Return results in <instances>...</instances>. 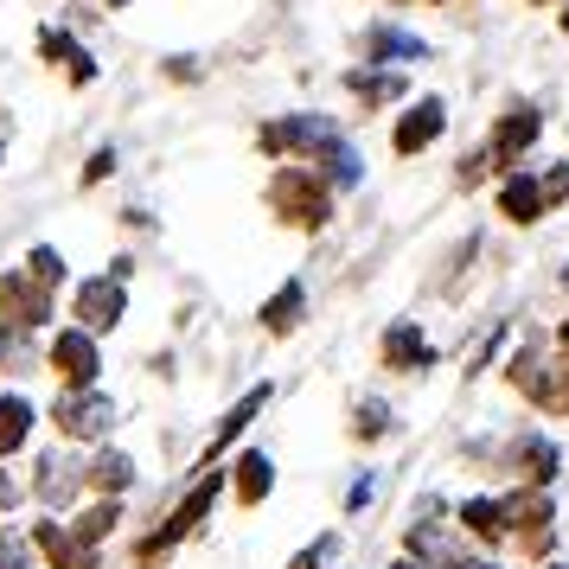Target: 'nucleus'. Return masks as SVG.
I'll return each instance as SVG.
<instances>
[{"mask_svg": "<svg viewBox=\"0 0 569 569\" xmlns=\"http://www.w3.org/2000/svg\"><path fill=\"white\" fill-rule=\"evenodd\" d=\"M327 550H333V538L308 543V550H301V557H295V563H288V569H320V563H327Z\"/></svg>", "mask_w": 569, "mask_h": 569, "instance_id": "obj_32", "label": "nucleus"}, {"mask_svg": "<svg viewBox=\"0 0 569 569\" xmlns=\"http://www.w3.org/2000/svg\"><path fill=\"white\" fill-rule=\"evenodd\" d=\"M352 90H359L365 103H390V97H403V78H365V71H352Z\"/></svg>", "mask_w": 569, "mask_h": 569, "instance_id": "obj_27", "label": "nucleus"}, {"mask_svg": "<svg viewBox=\"0 0 569 569\" xmlns=\"http://www.w3.org/2000/svg\"><path fill=\"white\" fill-rule=\"evenodd\" d=\"M301 308H308V288H301V282H282L269 301H262V333H276V339L295 333V327H301Z\"/></svg>", "mask_w": 569, "mask_h": 569, "instance_id": "obj_20", "label": "nucleus"}, {"mask_svg": "<svg viewBox=\"0 0 569 569\" xmlns=\"http://www.w3.org/2000/svg\"><path fill=\"white\" fill-rule=\"evenodd\" d=\"M0 569H39V550H32V538L27 531H0Z\"/></svg>", "mask_w": 569, "mask_h": 569, "instance_id": "obj_26", "label": "nucleus"}, {"mask_svg": "<svg viewBox=\"0 0 569 569\" xmlns=\"http://www.w3.org/2000/svg\"><path fill=\"white\" fill-rule=\"evenodd\" d=\"M550 518H557L550 492L525 487V492H512V499H506V538H518L525 550H543V543H550Z\"/></svg>", "mask_w": 569, "mask_h": 569, "instance_id": "obj_10", "label": "nucleus"}, {"mask_svg": "<svg viewBox=\"0 0 569 569\" xmlns=\"http://www.w3.org/2000/svg\"><path fill=\"white\" fill-rule=\"evenodd\" d=\"M46 371L58 378V390L103 385V339L83 333V327H52V339H46Z\"/></svg>", "mask_w": 569, "mask_h": 569, "instance_id": "obj_3", "label": "nucleus"}, {"mask_svg": "<svg viewBox=\"0 0 569 569\" xmlns=\"http://www.w3.org/2000/svg\"><path fill=\"white\" fill-rule=\"evenodd\" d=\"M563 27H569V7H563Z\"/></svg>", "mask_w": 569, "mask_h": 569, "instance_id": "obj_40", "label": "nucleus"}, {"mask_svg": "<svg viewBox=\"0 0 569 569\" xmlns=\"http://www.w3.org/2000/svg\"><path fill=\"white\" fill-rule=\"evenodd\" d=\"M390 569H422V563H390Z\"/></svg>", "mask_w": 569, "mask_h": 569, "instance_id": "obj_36", "label": "nucleus"}, {"mask_svg": "<svg viewBox=\"0 0 569 569\" xmlns=\"http://www.w3.org/2000/svg\"><path fill=\"white\" fill-rule=\"evenodd\" d=\"M27 492L46 506V512H78V499H83V455H64V448H46L39 461H32V480Z\"/></svg>", "mask_w": 569, "mask_h": 569, "instance_id": "obj_7", "label": "nucleus"}, {"mask_svg": "<svg viewBox=\"0 0 569 569\" xmlns=\"http://www.w3.org/2000/svg\"><path fill=\"white\" fill-rule=\"evenodd\" d=\"M557 467H563V455H557V441L550 436H525L512 448V473H525V487H550Z\"/></svg>", "mask_w": 569, "mask_h": 569, "instance_id": "obj_15", "label": "nucleus"}, {"mask_svg": "<svg viewBox=\"0 0 569 569\" xmlns=\"http://www.w3.org/2000/svg\"><path fill=\"white\" fill-rule=\"evenodd\" d=\"M134 487V455H122V448H90L83 455V492L90 499H129Z\"/></svg>", "mask_w": 569, "mask_h": 569, "instance_id": "obj_11", "label": "nucleus"}, {"mask_svg": "<svg viewBox=\"0 0 569 569\" xmlns=\"http://www.w3.org/2000/svg\"><path fill=\"white\" fill-rule=\"evenodd\" d=\"M262 403H269V385H257V390H243V397H237V403H231V416L218 422V436H211V448H206V467L218 461V455H224V448H231V441L243 436V429H250V422H257V416H262Z\"/></svg>", "mask_w": 569, "mask_h": 569, "instance_id": "obj_17", "label": "nucleus"}, {"mask_svg": "<svg viewBox=\"0 0 569 569\" xmlns=\"http://www.w3.org/2000/svg\"><path fill=\"white\" fill-rule=\"evenodd\" d=\"M543 569H569V563H543Z\"/></svg>", "mask_w": 569, "mask_h": 569, "instance_id": "obj_38", "label": "nucleus"}, {"mask_svg": "<svg viewBox=\"0 0 569 569\" xmlns=\"http://www.w3.org/2000/svg\"><path fill=\"white\" fill-rule=\"evenodd\" d=\"M499 211L512 218V224H538L543 218V186L531 173H512V180L499 186Z\"/></svg>", "mask_w": 569, "mask_h": 569, "instance_id": "obj_21", "label": "nucleus"}, {"mask_svg": "<svg viewBox=\"0 0 569 569\" xmlns=\"http://www.w3.org/2000/svg\"><path fill=\"white\" fill-rule=\"evenodd\" d=\"M32 492H27V480H20V473H13V467L0 461V518L7 512H20V506H27Z\"/></svg>", "mask_w": 569, "mask_h": 569, "instance_id": "obj_28", "label": "nucleus"}, {"mask_svg": "<svg viewBox=\"0 0 569 569\" xmlns=\"http://www.w3.org/2000/svg\"><path fill=\"white\" fill-rule=\"evenodd\" d=\"M0 160H7V141H0Z\"/></svg>", "mask_w": 569, "mask_h": 569, "instance_id": "obj_39", "label": "nucleus"}, {"mask_svg": "<svg viewBox=\"0 0 569 569\" xmlns=\"http://www.w3.org/2000/svg\"><path fill=\"white\" fill-rule=\"evenodd\" d=\"M32 550H39V569H97V550L90 543H78V531H71V518H32Z\"/></svg>", "mask_w": 569, "mask_h": 569, "instance_id": "obj_9", "label": "nucleus"}, {"mask_svg": "<svg viewBox=\"0 0 569 569\" xmlns=\"http://www.w3.org/2000/svg\"><path fill=\"white\" fill-rule=\"evenodd\" d=\"M78 52H83L78 32H64V27H39V58H46V64H58V71H64V64H71Z\"/></svg>", "mask_w": 569, "mask_h": 569, "instance_id": "obj_25", "label": "nucleus"}, {"mask_svg": "<svg viewBox=\"0 0 569 569\" xmlns=\"http://www.w3.org/2000/svg\"><path fill=\"white\" fill-rule=\"evenodd\" d=\"M218 492H224V473H218V467H211V473H199V480H192V492H186L180 506L167 512V525H154V531L141 538V550H134V563H141V569H154L160 557H167V550H180V543L192 538L199 525H206V512L218 506Z\"/></svg>", "mask_w": 569, "mask_h": 569, "instance_id": "obj_2", "label": "nucleus"}, {"mask_svg": "<svg viewBox=\"0 0 569 569\" xmlns=\"http://www.w3.org/2000/svg\"><path fill=\"white\" fill-rule=\"evenodd\" d=\"M563 352H569V320H563Z\"/></svg>", "mask_w": 569, "mask_h": 569, "instance_id": "obj_37", "label": "nucleus"}, {"mask_svg": "<svg viewBox=\"0 0 569 569\" xmlns=\"http://www.w3.org/2000/svg\"><path fill=\"white\" fill-rule=\"evenodd\" d=\"M455 518H461V531H473V538H487V543L506 538V499H467Z\"/></svg>", "mask_w": 569, "mask_h": 569, "instance_id": "obj_22", "label": "nucleus"}, {"mask_svg": "<svg viewBox=\"0 0 569 569\" xmlns=\"http://www.w3.org/2000/svg\"><path fill=\"white\" fill-rule=\"evenodd\" d=\"M365 52H378V58H390V64H403V58H429V46H422V39H410V32L371 27V39H365Z\"/></svg>", "mask_w": 569, "mask_h": 569, "instance_id": "obj_24", "label": "nucleus"}, {"mask_svg": "<svg viewBox=\"0 0 569 569\" xmlns=\"http://www.w3.org/2000/svg\"><path fill=\"white\" fill-rule=\"evenodd\" d=\"M71 531H78V543L103 550V543L122 531V499H90V506H78V512H71Z\"/></svg>", "mask_w": 569, "mask_h": 569, "instance_id": "obj_16", "label": "nucleus"}, {"mask_svg": "<svg viewBox=\"0 0 569 569\" xmlns=\"http://www.w3.org/2000/svg\"><path fill=\"white\" fill-rule=\"evenodd\" d=\"M455 569H499V563H473V557H461V563H455Z\"/></svg>", "mask_w": 569, "mask_h": 569, "instance_id": "obj_34", "label": "nucleus"}, {"mask_svg": "<svg viewBox=\"0 0 569 569\" xmlns=\"http://www.w3.org/2000/svg\"><path fill=\"white\" fill-rule=\"evenodd\" d=\"M129 320V282H116V276H78L71 282V327H83V333H116Z\"/></svg>", "mask_w": 569, "mask_h": 569, "instance_id": "obj_6", "label": "nucleus"}, {"mask_svg": "<svg viewBox=\"0 0 569 569\" xmlns=\"http://www.w3.org/2000/svg\"><path fill=\"white\" fill-rule=\"evenodd\" d=\"M39 403H32L27 390H0V461H13V455H27L32 429H39Z\"/></svg>", "mask_w": 569, "mask_h": 569, "instance_id": "obj_12", "label": "nucleus"}, {"mask_svg": "<svg viewBox=\"0 0 569 569\" xmlns=\"http://www.w3.org/2000/svg\"><path fill=\"white\" fill-rule=\"evenodd\" d=\"M167 78H173V83H192V78H199V64H192V58H167Z\"/></svg>", "mask_w": 569, "mask_h": 569, "instance_id": "obj_33", "label": "nucleus"}, {"mask_svg": "<svg viewBox=\"0 0 569 569\" xmlns=\"http://www.w3.org/2000/svg\"><path fill=\"white\" fill-rule=\"evenodd\" d=\"M58 320V295L46 282H32L27 269L13 262V269H0V327H13V333H46Z\"/></svg>", "mask_w": 569, "mask_h": 569, "instance_id": "obj_4", "label": "nucleus"}, {"mask_svg": "<svg viewBox=\"0 0 569 569\" xmlns=\"http://www.w3.org/2000/svg\"><path fill=\"white\" fill-rule=\"evenodd\" d=\"M441 129H448V116H441V103L429 97V103L403 109V122H397V134H390V141H397V154H422Z\"/></svg>", "mask_w": 569, "mask_h": 569, "instance_id": "obj_14", "label": "nucleus"}, {"mask_svg": "<svg viewBox=\"0 0 569 569\" xmlns=\"http://www.w3.org/2000/svg\"><path fill=\"white\" fill-rule=\"evenodd\" d=\"M543 211H550V206H563V199H569V160H563V167H550V173H543Z\"/></svg>", "mask_w": 569, "mask_h": 569, "instance_id": "obj_31", "label": "nucleus"}, {"mask_svg": "<svg viewBox=\"0 0 569 569\" xmlns=\"http://www.w3.org/2000/svg\"><path fill=\"white\" fill-rule=\"evenodd\" d=\"M538 109H512V116H506V122H499V129H492V148L487 154L492 160H506V167H512L518 154H525V148H531V141H538Z\"/></svg>", "mask_w": 569, "mask_h": 569, "instance_id": "obj_19", "label": "nucleus"}, {"mask_svg": "<svg viewBox=\"0 0 569 569\" xmlns=\"http://www.w3.org/2000/svg\"><path fill=\"white\" fill-rule=\"evenodd\" d=\"M269 211H282L288 224H301V231H320L327 211H333L327 180H320L313 167H282V173L269 180Z\"/></svg>", "mask_w": 569, "mask_h": 569, "instance_id": "obj_5", "label": "nucleus"}, {"mask_svg": "<svg viewBox=\"0 0 569 569\" xmlns=\"http://www.w3.org/2000/svg\"><path fill=\"white\" fill-rule=\"evenodd\" d=\"M103 7H109V13H122V7H129V0H103Z\"/></svg>", "mask_w": 569, "mask_h": 569, "instance_id": "obj_35", "label": "nucleus"}, {"mask_svg": "<svg viewBox=\"0 0 569 569\" xmlns=\"http://www.w3.org/2000/svg\"><path fill=\"white\" fill-rule=\"evenodd\" d=\"M385 365L390 371H422V365H436V346L416 333L410 320H397V327L385 333Z\"/></svg>", "mask_w": 569, "mask_h": 569, "instance_id": "obj_18", "label": "nucleus"}, {"mask_svg": "<svg viewBox=\"0 0 569 569\" xmlns=\"http://www.w3.org/2000/svg\"><path fill=\"white\" fill-rule=\"evenodd\" d=\"M385 429H390V410H385V403H359V422H352V436H359V441H378Z\"/></svg>", "mask_w": 569, "mask_h": 569, "instance_id": "obj_30", "label": "nucleus"}, {"mask_svg": "<svg viewBox=\"0 0 569 569\" xmlns=\"http://www.w3.org/2000/svg\"><path fill=\"white\" fill-rule=\"evenodd\" d=\"M506 378H512L531 403H543V410H569V365L563 359H543V352H518L512 365H506Z\"/></svg>", "mask_w": 569, "mask_h": 569, "instance_id": "obj_8", "label": "nucleus"}, {"mask_svg": "<svg viewBox=\"0 0 569 569\" xmlns=\"http://www.w3.org/2000/svg\"><path fill=\"white\" fill-rule=\"evenodd\" d=\"M20 269H27L32 282H46L52 295H58V288H71V262H64V250H58V243H32Z\"/></svg>", "mask_w": 569, "mask_h": 569, "instance_id": "obj_23", "label": "nucleus"}, {"mask_svg": "<svg viewBox=\"0 0 569 569\" xmlns=\"http://www.w3.org/2000/svg\"><path fill=\"white\" fill-rule=\"evenodd\" d=\"M116 160H122V154H116V148H97V154L83 160V173H78V186H83V192H90V186H103L109 173H116Z\"/></svg>", "mask_w": 569, "mask_h": 569, "instance_id": "obj_29", "label": "nucleus"}, {"mask_svg": "<svg viewBox=\"0 0 569 569\" xmlns=\"http://www.w3.org/2000/svg\"><path fill=\"white\" fill-rule=\"evenodd\" d=\"M46 422H52L58 441H71V448H103V441L116 436L122 410H116V397H109L103 385H90V390H58Z\"/></svg>", "mask_w": 569, "mask_h": 569, "instance_id": "obj_1", "label": "nucleus"}, {"mask_svg": "<svg viewBox=\"0 0 569 569\" xmlns=\"http://www.w3.org/2000/svg\"><path fill=\"white\" fill-rule=\"evenodd\" d=\"M231 492H237V506H262L269 492H276V461L262 455V448H243L231 467Z\"/></svg>", "mask_w": 569, "mask_h": 569, "instance_id": "obj_13", "label": "nucleus"}]
</instances>
